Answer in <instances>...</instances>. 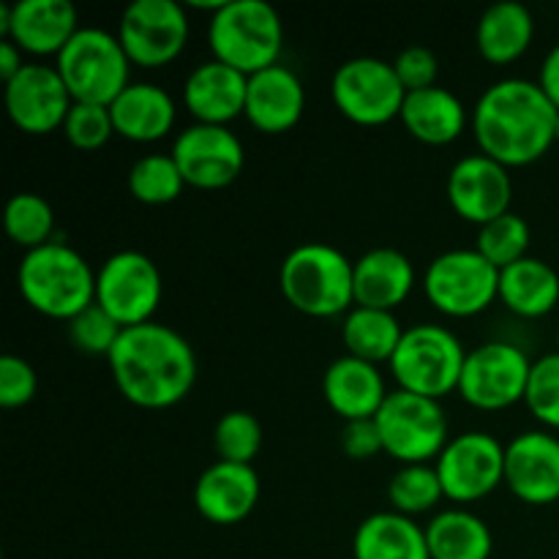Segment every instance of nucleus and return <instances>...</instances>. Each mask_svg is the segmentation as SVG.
Segmentation results:
<instances>
[{
  "label": "nucleus",
  "instance_id": "27",
  "mask_svg": "<svg viewBox=\"0 0 559 559\" xmlns=\"http://www.w3.org/2000/svg\"><path fill=\"white\" fill-rule=\"evenodd\" d=\"M533 11L516 0L489 5L475 27V47H478L480 58L491 66L516 63L533 47Z\"/></svg>",
  "mask_w": 559,
  "mask_h": 559
},
{
  "label": "nucleus",
  "instance_id": "9",
  "mask_svg": "<svg viewBox=\"0 0 559 559\" xmlns=\"http://www.w3.org/2000/svg\"><path fill=\"white\" fill-rule=\"evenodd\" d=\"M382 448L399 464H431L437 462L451 442L448 415L437 399L418 396L407 391H391L382 409L377 413Z\"/></svg>",
  "mask_w": 559,
  "mask_h": 559
},
{
  "label": "nucleus",
  "instance_id": "6",
  "mask_svg": "<svg viewBox=\"0 0 559 559\" xmlns=\"http://www.w3.org/2000/svg\"><path fill=\"white\" fill-rule=\"evenodd\" d=\"M464 360H467V349L451 328L420 322V325L404 328L402 342L388 366H391L399 391L440 402L459 391Z\"/></svg>",
  "mask_w": 559,
  "mask_h": 559
},
{
  "label": "nucleus",
  "instance_id": "10",
  "mask_svg": "<svg viewBox=\"0 0 559 559\" xmlns=\"http://www.w3.org/2000/svg\"><path fill=\"white\" fill-rule=\"evenodd\" d=\"M162 298V271L142 251H115L96 271V306H102L123 331L153 322Z\"/></svg>",
  "mask_w": 559,
  "mask_h": 559
},
{
  "label": "nucleus",
  "instance_id": "22",
  "mask_svg": "<svg viewBox=\"0 0 559 559\" xmlns=\"http://www.w3.org/2000/svg\"><path fill=\"white\" fill-rule=\"evenodd\" d=\"M249 76L233 66L211 58L189 71L183 82V107L194 123L229 126L246 115Z\"/></svg>",
  "mask_w": 559,
  "mask_h": 559
},
{
  "label": "nucleus",
  "instance_id": "32",
  "mask_svg": "<svg viewBox=\"0 0 559 559\" xmlns=\"http://www.w3.org/2000/svg\"><path fill=\"white\" fill-rule=\"evenodd\" d=\"M442 500H445V491H442L435 464H402L388 480L391 511L402 516L415 519L420 513H431Z\"/></svg>",
  "mask_w": 559,
  "mask_h": 559
},
{
  "label": "nucleus",
  "instance_id": "15",
  "mask_svg": "<svg viewBox=\"0 0 559 559\" xmlns=\"http://www.w3.org/2000/svg\"><path fill=\"white\" fill-rule=\"evenodd\" d=\"M173 158L186 186L200 191H218L243 175L246 147L229 126L191 123L175 136Z\"/></svg>",
  "mask_w": 559,
  "mask_h": 559
},
{
  "label": "nucleus",
  "instance_id": "43",
  "mask_svg": "<svg viewBox=\"0 0 559 559\" xmlns=\"http://www.w3.org/2000/svg\"><path fill=\"white\" fill-rule=\"evenodd\" d=\"M538 85L540 91L546 93V98L559 109V44H555V47L546 52L538 71Z\"/></svg>",
  "mask_w": 559,
  "mask_h": 559
},
{
  "label": "nucleus",
  "instance_id": "30",
  "mask_svg": "<svg viewBox=\"0 0 559 559\" xmlns=\"http://www.w3.org/2000/svg\"><path fill=\"white\" fill-rule=\"evenodd\" d=\"M424 530L431 559H489L495 551L489 524L464 508L440 511Z\"/></svg>",
  "mask_w": 559,
  "mask_h": 559
},
{
  "label": "nucleus",
  "instance_id": "8",
  "mask_svg": "<svg viewBox=\"0 0 559 559\" xmlns=\"http://www.w3.org/2000/svg\"><path fill=\"white\" fill-rule=\"evenodd\" d=\"M424 295L440 314L469 320L500 300V271L475 249H451L426 265Z\"/></svg>",
  "mask_w": 559,
  "mask_h": 559
},
{
  "label": "nucleus",
  "instance_id": "35",
  "mask_svg": "<svg viewBox=\"0 0 559 559\" xmlns=\"http://www.w3.org/2000/svg\"><path fill=\"white\" fill-rule=\"evenodd\" d=\"M530 240H533V233H530L527 218L511 211L478 227L473 249L480 251L497 271H506L513 262L530 257Z\"/></svg>",
  "mask_w": 559,
  "mask_h": 559
},
{
  "label": "nucleus",
  "instance_id": "7",
  "mask_svg": "<svg viewBox=\"0 0 559 559\" xmlns=\"http://www.w3.org/2000/svg\"><path fill=\"white\" fill-rule=\"evenodd\" d=\"M74 102L109 107L131 85V60L118 33L104 27H80L76 36L55 58Z\"/></svg>",
  "mask_w": 559,
  "mask_h": 559
},
{
  "label": "nucleus",
  "instance_id": "31",
  "mask_svg": "<svg viewBox=\"0 0 559 559\" xmlns=\"http://www.w3.org/2000/svg\"><path fill=\"white\" fill-rule=\"evenodd\" d=\"M402 336L404 328L393 311L355 306L342 322V342L347 347V355L369 360L374 366L391 364Z\"/></svg>",
  "mask_w": 559,
  "mask_h": 559
},
{
  "label": "nucleus",
  "instance_id": "14",
  "mask_svg": "<svg viewBox=\"0 0 559 559\" xmlns=\"http://www.w3.org/2000/svg\"><path fill=\"white\" fill-rule=\"evenodd\" d=\"M445 500L469 506L495 495L506 484V445L489 431L451 437L435 462Z\"/></svg>",
  "mask_w": 559,
  "mask_h": 559
},
{
  "label": "nucleus",
  "instance_id": "2",
  "mask_svg": "<svg viewBox=\"0 0 559 559\" xmlns=\"http://www.w3.org/2000/svg\"><path fill=\"white\" fill-rule=\"evenodd\" d=\"M107 360L120 396L140 409L175 407L197 385L191 344L156 320L126 328Z\"/></svg>",
  "mask_w": 559,
  "mask_h": 559
},
{
  "label": "nucleus",
  "instance_id": "19",
  "mask_svg": "<svg viewBox=\"0 0 559 559\" xmlns=\"http://www.w3.org/2000/svg\"><path fill=\"white\" fill-rule=\"evenodd\" d=\"M506 486L524 506L544 508L559 500V437L522 431L506 445Z\"/></svg>",
  "mask_w": 559,
  "mask_h": 559
},
{
  "label": "nucleus",
  "instance_id": "42",
  "mask_svg": "<svg viewBox=\"0 0 559 559\" xmlns=\"http://www.w3.org/2000/svg\"><path fill=\"white\" fill-rule=\"evenodd\" d=\"M342 451L344 456H349L353 462H369V459L385 453L380 429H377V420L366 418V420H349V424H344Z\"/></svg>",
  "mask_w": 559,
  "mask_h": 559
},
{
  "label": "nucleus",
  "instance_id": "28",
  "mask_svg": "<svg viewBox=\"0 0 559 559\" xmlns=\"http://www.w3.org/2000/svg\"><path fill=\"white\" fill-rule=\"evenodd\" d=\"M355 559H431L426 530L415 519L380 511L358 524L353 538Z\"/></svg>",
  "mask_w": 559,
  "mask_h": 559
},
{
  "label": "nucleus",
  "instance_id": "5",
  "mask_svg": "<svg viewBox=\"0 0 559 559\" xmlns=\"http://www.w3.org/2000/svg\"><path fill=\"white\" fill-rule=\"evenodd\" d=\"M213 58L251 76L278 63L284 52V22L265 0H227L207 22Z\"/></svg>",
  "mask_w": 559,
  "mask_h": 559
},
{
  "label": "nucleus",
  "instance_id": "18",
  "mask_svg": "<svg viewBox=\"0 0 559 559\" xmlns=\"http://www.w3.org/2000/svg\"><path fill=\"white\" fill-rule=\"evenodd\" d=\"M80 31V14L71 0H20L0 3V38H11L22 52L58 58Z\"/></svg>",
  "mask_w": 559,
  "mask_h": 559
},
{
  "label": "nucleus",
  "instance_id": "13",
  "mask_svg": "<svg viewBox=\"0 0 559 559\" xmlns=\"http://www.w3.org/2000/svg\"><path fill=\"white\" fill-rule=\"evenodd\" d=\"M115 33L131 66L164 69L178 60L189 44V11L175 0H134L123 9Z\"/></svg>",
  "mask_w": 559,
  "mask_h": 559
},
{
  "label": "nucleus",
  "instance_id": "20",
  "mask_svg": "<svg viewBox=\"0 0 559 559\" xmlns=\"http://www.w3.org/2000/svg\"><path fill=\"white\" fill-rule=\"evenodd\" d=\"M260 495L262 484L254 464L216 462L197 478L194 508L205 522L233 527L254 513Z\"/></svg>",
  "mask_w": 559,
  "mask_h": 559
},
{
  "label": "nucleus",
  "instance_id": "16",
  "mask_svg": "<svg viewBox=\"0 0 559 559\" xmlns=\"http://www.w3.org/2000/svg\"><path fill=\"white\" fill-rule=\"evenodd\" d=\"M74 98L55 66L25 63V69L5 82V112L11 123L31 136L63 129Z\"/></svg>",
  "mask_w": 559,
  "mask_h": 559
},
{
  "label": "nucleus",
  "instance_id": "12",
  "mask_svg": "<svg viewBox=\"0 0 559 559\" xmlns=\"http://www.w3.org/2000/svg\"><path fill=\"white\" fill-rule=\"evenodd\" d=\"M533 360L511 342H486L469 349L464 360L459 396L480 413H500L524 402Z\"/></svg>",
  "mask_w": 559,
  "mask_h": 559
},
{
  "label": "nucleus",
  "instance_id": "36",
  "mask_svg": "<svg viewBox=\"0 0 559 559\" xmlns=\"http://www.w3.org/2000/svg\"><path fill=\"white\" fill-rule=\"evenodd\" d=\"M262 440H265L262 424L257 420V415L246 413V409L224 413L213 429V448L218 453V462L254 464L262 451Z\"/></svg>",
  "mask_w": 559,
  "mask_h": 559
},
{
  "label": "nucleus",
  "instance_id": "39",
  "mask_svg": "<svg viewBox=\"0 0 559 559\" xmlns=\"http://www.w3.org/2000/svg\"><path fill=\"white\" fill-rule=\"evenodd\" d=\"M60 131H63L66 140L76 151H98V147H104L115 136L112 112H109V107H102V104L74 102Z\"/></svg>",
  "mask_w": 559,
  "mask_h": 559
},
{
  "label": "nucleus",
  "instance_id": "3",
  "mask_svg": "<svg viewBox=\"0 0 559 559\" xmlns=\"http://www.w3.org/2000/svg\"><path fill=\"white\" fill-rule=\"evenodd\" d=\"M20 295L33 311L49 320H74L96 304V271L66 240L25 251L16 271Z\"/></svg>",
  "mask_w": 559,
  "mask_h": 559
},
{
  "label": "nucleus",
  "instance_id": "34",
  "mask_svg": "<svg viewBox=\"0 0 559 559\" xmlns=\"http://www.w3.org/2000/svg\"><path fill=\"white\" fill-rule=\"evenodd\" d=\"M5 233L25 251L41 249L55 240V211L41 194L20 191L5 205Z\"/></svg>",
  "mask_w": 559,
  "mask_h": 559
},
{
  "label": "nucleus",
  "instance_id": "23",
  "mask_svg": "<svg viewBox=\"0 0 559 559\" xmlns=\"http://www.w3.org/2000/svg\"><path fill=\"white\" fill-rule=\"evenodd\" d=\"M322 396H325L328 407L344 424H349V420L377 418L391 391H388L380 366L353 358V355H342L325 369Z\"/></svg>",
  "mask_w": 559,
  "mask_h": 559
},
{
  "label": "nucleus",
  "instance_id": "41",
  "mask_svg": "<svg viewBox=\"0 0 559 559\" xmlns=\"http://www.w3.org/2000/svg\"><path fill=\"white\" fill-rule=\"evenodd\" d=\"M393 69H396V76L404 85V91H426V87L437 85V76H440V58H437L435 49L424 47V44H413V47L402 49V52L396 55Z\"/></svg>",
  "mask_w": 559,
  "mask_h": 559
},
{
  "label": "nucleus",
  "instance_id": "17",
  "mask_svg": "<svg viewBox=\"0 0 559 559\" xmlns=\"http://www.w3.org/2000/svg\"><path fill=\"white\" fill-rule=\"evenodd\" d=\"M445 194L453 213L464 222L484 227L511 213L513 180L511 169L486 153H469L459 158L445 180Z\"/></svg>",
  "mask_w": 559,
  "mask_h": 559
},
{
  "label": "nucleus",
  "instance_id": "25",
  "mask_svg": "<svg viewBox=\"0 0 559 559\" xmlns=\"http://www.w3.org/2000/svg\"><path fill=\"white\" fill-rule=\"evenodd\" d=\"M115 134L129 142H158L175 129V98L156 82H131L112 104Z\"/></svg>",
  "mask_w": 559,
  "mask_h": 559
},
{
  "label": "nucleus",
  "instance_id": "40",
  "mask_svg": "<svg viewBox=\"0 0 559 559\" xmlns=\"http://www.w3.org/2000/svg\"><path fill=\"white\" fill-rule=\"evenodd\" d=\"M38 391L36 369L20 355L0 358V407L16 409L33 402Z\"/></svg>",
  "mask_w": 559,
  "mask_h": 559
},
{
  "label": "nucleus",
  "instance_id": "29",
  "mask_svg": "<svg viewBox=\"0 0 559 559\" xmlns=\"http://www.w3.org/2000/svg\"><path fill=\"white\" fill-rule=\"evenodd\" d=\"M500 300L522 320H540L559 304V273L538 257H524L500 271Z\"/></svg>",
  "mask_w": 559,
  "mask_h": 559
},
{
  "label": "nucleus",
  "instance_id": "24",
  "mask_svg": "<svg viewBox=\"0 0 559 559\" xmlns=\"http://www.w3.org/2000/svg\"><path fill=\"white\" fill-rule=\"evenodd\" d=\"M415 289V265L399 249H371L355 260V306L396 311Z\"/></svg>",
  "mask_w": 559,
  "mask_h": 559
},
{
  "label": "nucleus",
  "instance_id": "46",
  "mask_svg": "<svg viewBox=\"0 0 559 559\" xmlns=\"http://www.w3.org/2000/svg\"><path fill=\"white\" fill-rule=\"evenodd\" d=\"M557 142H559V123H557Z\"/></svg>",
  "mask_w": 559,
  "mask_h": 559
},
{
  "label": "nucleus",
  "instance_id": "45",
  "mask_svg": "<svg viewBox=\"0 0 559 559\" xmlns=\"http://www.w3.org/2000/svg\"><path fill=\"white\" fill-rule=\"evenodd\" d=\"M557 353H559V331H557Z\"/></svg>",
  "mask_w": 559,
  "mask_h": 559
},
{
  "label": "nucleus",
  "instance_id": "4",
  "mask_svg": "<svg viewBox=\"0 0 559 559\" xmlns=\"http://www.w3.org/2000/svg\"><path fill=\"white\" fill-rule=\"evenodd\" d=\"M278 287L300 314L314 320L347 317L355 309V262L336 246L309 240L284 257Z\"/></svg>",
  "mask_w": 559,
  "mask_h": 559
},
{
  "label": "nucleus",
  "instance_id": "44",
  "mask_svg": "<svg viewBox=\"0 0 559 559\" xmlns=\"http://www.w3.org/2000/svg\"><path fill=\"white\" fill-rule=\"evenodd\" d=\"M22 55L25 52H22L11 38H0V76H3V82L14 80V76L25 69Z\"/></svg>",
  "mask_w": 559,
  "mask_h": 559
},
{
  "label": "nucleus",
  "instance_id": "38",
  "mask_svg": "<svg viewBox=\"0 0 559 559\" xmlns=\"http://www.w3.org/2000/svg\"><path fill=\"white\" fill-rule=\"evenodd\" d=\"M123 328L102 309V306H87L85 311L69 320V338L82 355H93V358H109V353L118 344Z\"/></svg>",
  "mask_w": 559,
  "mask_h": 559
},
{
  "label": "nucleus",
  "instance_id": "21",
  "mask_svg": "<svg viewBox=\"0 0 559 559\" xmlns=\"http://www.w3.org/2000/svg\"><path fill=\"white\" fill-rule=\"evenodd\" d=\"M306 112V87L289 66L276 63L249 76L246 120L262 134H287Z\"/></svg>",
  "mask_w": 559,
  "mask_h": 559
},
{
  "label": "nucleus",
  "instance_id": "26",
  "mask_svg": "<svg viewBox=\"0 0 559 559\" xmlns=\"http://www.w3.org/2000/svg\"><path fill=\"white\" fill-rule=\"evenodd\" d=\"M467 107L462 98L448 87H426V91L407 93L399 120L407 134L424 145H451L469 126Z\"/></svg>",
  "mask_w": 559,
  "mask_h": 559
},
{
  "label": "nucleus",
  "instance_id": "37",
  "mask_svg": "<svg viewBox=\"0 0 559 559\" xmlns=\"http://www.w3.org/2000/svg\"><path fill=\"white\" fill-rule=\"evenodd\" d=\"M530 415L546 426V431H559V353L544 355L533 360L527 396H524Z\"/></svg>",
  "mask_w": 559,
  "mask_h": 559
},
{
  "label": "nucleus",
  "instance_id": "1",
  "mask_svg": "<svg viewBox=\"0 0 559 559\" xmlns=\"http://www.w3.org/2000/svg\"><path fill=\"white\" fill-rule=\"evenodd\" d=\"M559 109L538 82L506 76L480 93L469 126L480 153L502 167H530L557 142Z\"/></svg>",
  "mask_w": 559,
  "mask_h": 559
},
{
  "label": "nucleus",
  "instance_id": "11",
  "mask_svg": "<svg viewBox=\"0 0 559 559\" xmlns=\"http://www.w3.org/2000/svg\"><path fill=\"white\" fill-rule=\"evenodd\" d=\"M331 96L338 112L358 126H385L402 115L407 91L393 63L371 55L349 58L333 71Z\"/></svg>",
  "mask_w": 559,
  "mask_h": 559
},
{
  "label": "nucleus",
  "instance_id": "33",
  "mask_svg": "<svg viewBox=\"0 0 559 559\" xmlns=\"http://www.w3.org/2000/svg\"><path fill=\"white\" fill-rule=\"evenodd\" d=\"M129 191L142 205H169L186 189V180L175 164L173 153H147L136 158L129 169Z\"/></svg>",
  "mask_w": 559,
  "mask_h": 559
}]
</instances>
